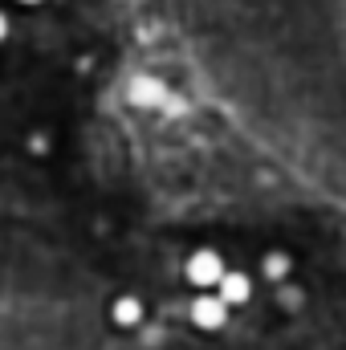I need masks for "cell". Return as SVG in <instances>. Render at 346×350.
I'll use <instances>...</instances> for the list:
<instances>
[{
    "mask_svg": "<svg viewBox=\"0 0 346 350\" xmlns=\"http://www.w3.org/2000/svg\"><path fill=\"white\" fill-rule=\"evenodd\" d=\"M224 257L216 253V249H196L191 257H187V265H183V277L196 285V289H216L220 285V277H224Z\"/></svg>",
    "mask_w": 346,
    "mask_h": 350,
    "instance_id": "obj_1",
    "label": "cell"
},
{
    "mask_svg": "<svg viewBox=\"0 0 346 350\" xmlns=\"http://www.w3.org/2000/svg\"><path fill=\"white\" fill-rule=\"evenodd\" d=\"M191 322H196L200 330H224V322H228V306H224L216 293H200V297L191 301Z\"/></svg>",
    "mask_w": 346,
    "mask_h": 350,
    "instance_id": "obj_2",
    "label": "cell"
},
{
    "mask_svg": "<svg viewBox=\"0 0 346 350\" xmlns=\"http://www.w3.org/2000/svg\"><path fill=\"white\" fill-rule=\"evenodd\" d=\"M216 297L232 310V306H245L249 297H253V281H249V273H241V269H224V277H220V285H216Z\"/></svg>",
    "mask_w": 346,
    "mask_h": 350,
    "instance_id": "obj_3",
    "label": "cell"
},
{
    "mask_svg": "<svg viewBox=\"0 0 346 350\" xmlns=\"http://www.w3.org/2000/svg\"><path fill=\"white\" fill-rule=\"evenodd\" d=\"M143 314H147V310H143V301H139V297H131V293H127V297H118V301L110 306V322H114L118 330H135V326L143 322Z\"/></svg>",
    "mask_w": 346,
    "mask_h": 350,
    "instance_id": "obj_4",
    "label": "cell"
},
{
    "mask_svg": "<svg viewBox=\"0 0 346 350\" xmlns=\"http://www.w3.org/2000/svg\"><path fill=\"white\" fill-rule=\"evenodd\" d=\"M159 94H163V86L151 82V78H135V82H131V102H139V106H155Z\"/></svg>",
    "mask_w": 346,
    "mask_h": 350,
    "instance_id": "obj_5",
    "label": "cell"
},
{
    "mask_svg": "<svg viewBox=\"0 0 346 350\" xmlns=\"http://www.w3.org/2000/svg\"><path fill=\"white\" fill-rule=\"evenodd\" d=\"M289 269H293L289 253H265V261H261V273H265L269 281H285V277H289Z\"/></svg>",
    "mask_w": 346,
    "mask_h": 350,
    "instance_id": "obj_6",
    "label": "cell"
},
{
    "mask_svg": "<svg viewBox=\"0 0 346 350\" xmlns=\"http://www.w3.org/2000/svg\"><path fill=\"white\" fill-rule=\"evenodd\" d=\"M8 37V16H4V8H0V41Z\"/></svg>",
    "mask_w": 346,
    "mask_h": 350,
    "instance_id": "obj_7",
    "label": "cell"
},
{
    "mask_svg": "<svg viewBox=\"0 0 346 350\" xmlns=\"http://www.w3.org/2000/svg\"><path fill=\"white\" fill-rule=\"evenodd\" d=\"M16 4H29V8H33V4H41V0H16Z\"/></svg>",
    "mask_w": 346,
    "mask_h": 350,
    "instance_id": "obj_8",
    "label": "cell"
}]
</instances>
